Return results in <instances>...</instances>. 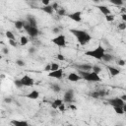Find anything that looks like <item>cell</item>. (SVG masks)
Instances as JSON below:
<instances>
[{"instance_id": "1", "label": "cell", "mask_w": 126, "mask_h": 126, "mask_svg": "<svg viewBox=\"0 0 126 126\" xmlns=\"http://www.w3.org/2000/svg\"><path fill=\"white\" fill-rule=\"evenodd\" d=\"M69 32L76 37L78 43L81 44V45H86V44H88V43L91 41V39H92L91 34H90L87 31L78 30V29H70Z\"/></svg>"}, {"instance_id": "2", "label": "cell", "mask_w": 126, "mask_h": 126, "mask_svg": "<svg viewBox=\"0 0 126 126\" xmlns=\"http://www.w3.org/2000/svg\"><path fill=\"white\" fill-rule=\"evenodd\" d=\"M104 54H105V49L103 48V46L101 44L97 45L94 49H91V50H88L85 52V55L93 57V58L97 59V60H102V57Z\"/></svg>"}, {"instance_id": "3", "label": "cell", "mask_w": 126, "mask_h": 126, "mask_svg": "<svg viewBox=\"0 0 126 126\" xmlns=\"http://www.w3.org/2000/svg\"><path fill=\"white\" fill-rule=\"evenodd\" d=\"M78 73L80 74V76L82 77V79L88 81V82H100L101 78L99 77V74L94 73V71H82V70H78Z\"/></svg>"}, {"instance_id": "4", "label": "cell", "mask_w": 126, "mask_h": 126, "mask_svg": "<svg viewBox=\"0 0 126 126\" xmlns=\"http://www.w3.org/2000/svg\"><path fill=\"white\" fill-rule=\"evenodd\" d=\"M24 30L26 31V32L31 36V37H36L39 33V31L37 29V27H32L31 26L27 21H25V25H24Z\"/></svg>"}, {"instance_id": "5", "label": "cell", "mask_w": 126, "mask_h": 126, "mask_svg": "<svg viewBox=\"0 0 126 126\" xmlns=\"http://www.w3.org/2000/svg\"><path fill=\"white\" fill-rule=\"evenodd\" d=\"M51 42L59 47L64 48V47H66V36L64 34H58L57 36H55L51 39Z\"/></svg>"}, {"instance_id": "6", "label": "cell", "mask_w": 126, "mask_h": 126, "mask_svg": "<svg viewBox=\"0 0 126 126\" xmlns=\"http://www.w3.org/2000/svg\"><path fill=\"white\" fill-rule=\"evenodd\" d=\"M107 102L109 105H111L112 107H115V106H123L125 101L121 98V97H112V98H108L107 99Z\"/></svg>"}, {"instance_id": "7", "label": "cell", "mask_w": 126, "mask_h": 126, "mask_svg": "<svg viewBox=\"0 0 126 126\" xmlns=\"http://www.w3.org/2000/svg\"><path fill=\"white\" fill-rule=\"evenodd\" d=\"M74 91L72 89H69L67 90L65 93H64V95H63V101L66 102V103H72L73 100H74Z\"/></svg>"}, {"instance_id": "8", "label": "cell", "mask_w": 126, "mask_h": 126, "mask_svg": "<svg viewBox=\"0 0 126 126\" xmlns=\"http://www.w3.org/2000/svg\"><path fill=\"white\" fill-rule=\"evenodd\" d=\"M63 76H64V72H63V69H61V68H59V69H57L55 71L48 72V77L54 78V79H57V80L62 79Z\"/></svg>"}, {"instance_id": "9", "label": "cell", "mask_w": 126, "mask_h": 126, "mask_svg": "<svg viewBox=\"0 0 126 126\" xmlns=\"http://www.w3.org/2000/svg\"><path fill=\"white\" fill-rule=\"evenodd\" d=\"M69 19H71L72 21L76 22V23H80L82 21V12L81 11H76L73 13H70L67 15Z\"/></svg>"}, {"instance_id": "10", "label": "cell", "mask_w": 126, "mask_h": 126, "mask_svg": "<svg viewBox=\"0 0 126 126\" xmlns=\"http://www.w3.org/2000/svg\"><path fill=\"white\" fill-rule=\"evenodd\" d=\"M21 81H22V83H23V85L25 87H32L33 84H34L33 79L31 76H29V75H24L21 78Z\"/></svg>"}, {"instance_id": "11", "label": "cell", "mask_w": 126, "mask_h": 126, "mask_svg": "<svg viewBox=\"0 0 126 126\" xmlns=\"http://www.w3.org/2000/svg\"><path fill=\"white\" fill-rule=\"evenodd\" d=\"M67 79H68V81H70V82H78L79 80L82 79V77L80 76L79 73H74V72H72V73H70V74L67 76Z\"/></svg>"}, {"instance_id": "12", "label": "cell", "mask_w": 126, "mask_h": 126, "mask_svg": "<svg viewBox=\"0 0 126 126\" xmlns=\"http://www.w3.org/2000/svg\"><path fill=\"white\" fill-rule=\"evenodd\" d=\"M96 8H97V9L100 11V13H102L104 16L111 14L110 9H109L107 6H105V5H97V6H96Z\"/></svg>"}, {"instance_id": "13", "label": "cell", "mask_w": 126, "mask_h": 126, "mask_svg": "<svg viewBox=\"0 0 126 126\" xmlns=\"http://www.w3.org/2000/svg\"><path fill=\"white\" fill-rule=\"evenodd\" d=\"M106 68H107V70H108L109 74H110L112 77L118 76V75L120 74V70H119L118 68H116V67H113V66H107Z\"/></svg>"}, {"instance_id": "14", "label": "cell", "mask_w": 126, "mask_h": 126, "mask_svg": "<svg viewBox=\"0 0 126 126\" xmlns=\"http://www.w3.org/2000/svg\"><path fill=\"white\" fill-rule=\"evenodd\" d=\"M25 96L28 97V98H30V99H37L39 97V92L36 91V90H33L31 93H29L28 94H26Z\"/></svg>"}, {"instance_id": "15", "label": "cell", "mask_w": 126, "mask_h": 126, "mask_svg": "<svg viewBox=\"0 0 126 126\" xmlns=\"http://www.w3.org/2000/svg\"><path fill=\"white\" fill-rule=\"evenodd\" d=\"M76 68H78V70H82V71H92L93 66H92V65H90V64L84 63V64L76 65Z\"/></svg>"}, {"instance_id": "16", "label": "cell", "mask_w": 126, "mask_h": 126, "mask_svg": "<svg viewBox=\"0 0 126 126\" xmlns=\"http://www.w3.org/2000/svg\"><path fill=\"white\" fill-rule=\"evenodd\" d=\"M27 22H28L31 26H32V27H37V22H36L35 18H34L32 15H28V16H27Z\"/></svg>"}, {"instance_id": "17", "label": "cell", "mask_w": 126, "mask_h": 126, "mask_svg": "<svg viewBox=\"0 0 126 126\" xmlns=\"http://www.w3.org/2000/svg\"><path fill=\"white\" fill-rule=\"evenodd\" d=\"M44 13H46V14H49V15H51V14H53V11H54V9H53V7H52V5H45V6H43V7H41L40 8Z\"/></svg>"}, {"instance_id": "18", "label": "cell", "mask_w": 126, "mask_h": 126, "mask_svg": "<svg viewBox=\"0 0 126 126\" xmlns=\"http://www.w3.org/2000/svg\"><path fill=\"white\" fill-rule=\"evenodd\" d=\"M11 124L15 126H28L29 125V123L25 120H12Z\"/></svg>"}, {"instance_id": "19", "label": "cell", "mask_w": 126, "mask_h": 126, "mask_svg": "<svg viewBox=\"0 0 126 126\" xmlns=\"http://www.w3.org/2000/svg\"><path fill=\"white\" fill-rule=\"evenodd\" d=\"M63 102H64L63 99L57 98V99H55V100L52 101V103H51V107H52L53 109H58V107L60 106V104H62Z\"/></svg>"}, {"instance_id": "20", "label": "cell", "mask_w": 126, "mask_h": 126, "mask_svg": "<svg viewBox=\"0 0 126 126\" xmlns=\"http://www.w3.org/2000/svg\"><path fill=\"white\" fill-rule=\"evenodd\" d=\"M14 25H15V28H16L17 30H22V29L24 28V25H25V21H21V20H18V21H16V22L14 23Z\"/></svg>"}, {"instance_id": "21", "label": "cell", "mask_w": 126, "mask_h": 126, "mask_svg": "<svg viewBox=\"0 0 126 126\" xmlns=\"http://www.w3.org/2000/svg\"><path fill=\"white\" fill-rule=\"evenodd\" d=\"M112 60H113V55H111L109 53H105L102 57V61H104V62H110Z\"/></svg>"}, {"instance_id": "22", "label": "cell", "mask_w": 126, "mask_h": 126, "mask_svg": "<svg viewBox=\"0 0 126 126\" xmlns=\"http://www.w3.org/2000/svg\"><path fill=\"white\" fill-rule=\"evenodd\" d=\"M113 109H114V112H115L116 114H119V115L124 114L123 106H115V107H113Z\"/></svg>"}, {"instance_id": "23", "label": "cell", "mask_w": 126, "mask_h": 126, "mask_svg": "<svg viewBox=\"0 0 126 126\" xmlns=\"http://www.w3.org/2000/svg\"><path fill=\"white\" fill-rule=\"evenodd\" d=\"M28 43H29V38H28L27 36H24V35H23V36L20 37V44H21V45L24 46V45H27Z\"/></svg>"}, {"instance_id": "24", "label": "cell", "mask_w": 126, "mask_h": 126, "mask_svg": "<svg viewBox=\"0 0 126 126\" xmlns=\"http://www.w3.org/2000/svg\"><path fill=\"white\" fill-rule=\"evenodd\" d=\"M14 84H15V86H16L18 89H22L23 87H25V86L23 85L21 79H17V80H15V81H14Z\"/></svg>"}, {"instance_id": "25", "label": "cell", "mask_w": 126, "mask_h": 126, "mask_svg": "<svg viewBox=\"0 0 126 126\" xmlns=\"http://www.w3.org/2000/svg\"><path fill=\"white\" fill-rule=\"evenodd\" d=\"M51 89H52V91L55 92V93H59V92L61 91V88H60V86H59L58 84H52V85H51Z\"/></svg>"}, {"instance_id": "26", "label": "cell", "mask_w": 126, "mask_h": 126, "mask_svg": "<svg viewBox=\"0 0 126 126\" xmlns=\"http://www.w3.org/2000/svg\"><path fill=\"white\" fill-rule=\"evenodd\" d=\"M109 2L113 5H116V6H122L124 0H109Z\"/></svg>"}, {"instance_id": "27", "label": "cell", "mask_w": 126, "mask_h": 126, "mask_svg": "<svg viewBox=\"0 0 126 126\" xmlns=\"http://www.w3.org/2000/svg\"><path fill=\"white\" fill-rule=\"evenodd\" d=\"M5 35H6V37H7L8 39H15V34H14L11 31H7V32H5Z\"/></svg>"}, {"instance_id": "28", "label": "cell", "mask_w": 126, "mask_h": 126, "mask_svg": "<svg viewBox=\"0 0 126 126\" xmlns=\"http://www.w3.org/2000/svg\"><path fill=\"white\" fill-rule=\"evenodd\" d=\"M92 71H94V72L96 73V74H99L102 70H101V68H100L99 66H97V65H94L93 68H92Z\"/></svg>"}, {"instance_id": "29", "label": "cell", "mask_w": 126, "mask_h": 126, "mask_svg": "<svg viewBox=\"0 0 126 126\" xmlns=\"http://www.w3.org/2000/svg\"><path fill=\"white\" fill-rule=\"evenodd\" d=\"M114 19H115V17H114L112 14H109V15H106V16H105V20H106L107 22H109V23L113 22Z\"/></svg>"}, {"instance_id": "30", "label": "cell", "mask_w": 126, "mask_h": 126, "mask_svg": "<svg viewBox=\"0 0 126 126\" xmlns=\"http://www.w3.org/2000/svg\"><path fill=\"white\" fill-rule=\"evenodd\" d=\"M117 28H118V30H120V31H124V30H126V23L123 22V23L118 24Z\"/></svg>"}, {"instance_id": "31", "label": "cell", "mask_w": 126, "mask_h": 126, "mask_svg": "<svg viewBox=\"0 0 126 126\" xmlns=\"http://www.w3.org/2000/svg\"><path fill=\"white\" fill-rule=\"evenodd\" d=\"M57 14H58L59 16H65V15H66V10L63 9V8H59V9L57 10Z\"/></svg>"}, {"instance_id": "32", "label": "cell", "mask_w": 126, "mask_h": 126, "mask_svg": "<svg viewBox=\"0 0 126 126\" xmlns=\"http://www.w3.org/2000/svg\"><path fill=\"white\" fill-rule=\"evenodd\" d=\"M16 64H17L18 66H20V67H24L26 63H25V61L22 60V59H17V60H16Z\"/></svg>"}, {"instance_id": "33", "label": "cell", "mask_w": 126, "mask_h": 126, "mask_svg": "<svg viewBox=\"0 0 126 126\" xmlns=\"http://www.w3.org/2000/svg\"><path fill=\"white\" fill-rule=\"evenodd\" d=\"M9 40V44L13 47H17L18 46V43L16 42V39H8Z\"/></svg>"}, {"instance_id": "34", "label": "cell", "mask_w": 126, "mask_h": 126, "mask_svg": "<svg viewBox=\"0 0 126 126\" xmlns=\"http://www.w3.org/2000/svg\"><path fill=\"white\" fill-rule=\"evenodd\" d=\"M60 67H59V65L57 64V63H54V62H52L51 63V71H55V70H57V69H59Z\"/></svg>"}, {"instance_id": "35", "label": "cell", "mask_w": 126, "mask_h": 126, "mask_svg": "<svg viewBox=\"0 0 126 126\" xmlns=\"http://www.w3.org/2000/svg\"><path fill=\"white\" fill-rule=\"evenodd\" d=\"M91 96H93L94 98H97V97L100 96V94H99V92H94V93L91 94Z\"/></svg>"}, {"instance_id": "36", "label": "cell", "mask_w": 126, "mask_h": 126, "mask_svg": "<svg viewBox=\"0 0 126 126\" xmlns=\"http://www.w3.org/2000/svg\"><path fill=\"white\" fill-rule=\"evenodd\" d=\"M65 102H63L62 104H60V106L58 107V110L60 111V112H64L65 111V109H66V107H65V104H64Z\"/></svg>"}, {"instance_id": "37", "label": "cell", "mask_w": 126, "mask_h": 126, "mask_svg": "<svg viewBox=\"0 0 126 126\" xmlns=\"http://www.w3.org/2000/svg\"><path fill=\"white\" fill-rule=\"evenodd\" d=\"M117 64L119 66H124V65H126V61L123 60V59H118L117 60Z\"/></svg>"}, {"instance_id": "38", "label": "cell", "mask_w": 126, "mask_h": 126, "mask_svg": "<svg viewBox=\"0 0 126 126\" xmlns=\"http://www.w3.org/2000/svg\"><path fill=\"white\" fill-rule=\"evenodd\" d=\"M56 57H57V59H58V60H60V61H64V60H65L64 55H62L61 53H58V54L56 55Z\"/></svg>"}, {"instance_id": "39", "label": "cell", "mask_w": 126, "mask_h": 126, "mask_svg": "<svg viewBox=\"0 0 126 126\" xmlns=\"http://www.w3.org/2000/svg\"><path fill=\"white\" fill-rule=\"evenodd\" d=\"M44 71H46V72H50V71H51V63L47 64V65L44 67Z\"/></svg>"}, {"instance_id": "40", "label": "cell", "mask_w": 126, "mask_h": 126, "mask_svg": "<svg viewBox=\"0 0 126 126\" xmlns=\"http://www.w3.org/2000/svg\"><path fill=\"white\" fill-rule=\"evenodd\" d=\"M2 51H3V53H4V54H6V55H8V54H9V49H8V47H3Z\"/></svg>"}, {"instance_id": "41", "label": "cell", "mask_w": 126, "mask_h": 126, "mask_svg": "<svg viewBox=\"0 0 126 126\" xmlns=\"http://www.w3.org/2000/svg\"><path fill=\"white\" fill-rule=\"evenodd\" d=\"M41 3L43 4V6L49 5V4H50V0H41Z\"/></svg>"}, {"instance_id": "42", "label": "cell", "mask_w": 126, "mask_h": 126, "mask_svg": "<svg viewBox=\"0 0 126 126\" xmlns=\"http://www.w3.org/2000/svg\"><path fill=\"white\" fill-rule=\"evenodd\" d=\"M52 32H54V33H59V32H60V29H59V28H54V29H52Z\"/></svg>"}, {"instance_id": "43", "label": "cell", "mask_w": 126, "mask_h": 126, "mask_svg": "<svg viewBox=\"0 0 126 126\" xmlns=\"http://www.w3.org/2000/svg\"><path fill=\"white\" fill-rule=\"evenodd\" d=\"M52 7H53V9H54V10H56V11L59 9V8H58V4H57V3H53V4H52Z\"/></svg>"}, {"instance_id": "44", "label": "cell", "mask_w": 126, "mask_h": 126, "mask_svg": "<svg viewBox=\"0 0 126 126\" xmlns=\"http://www.w3.org/2000/svg\"><path fill=\"white\" fill-rule=\"evenodd\" d=\"M4 101H5L6 103H11V102H12V99H11L10 97H6V98L4 99Z\"/></svg>"}, {"instance_id": "45", "label": "cell", "mask_w": 126, "mask_h": 126, "mask_svg": "<svg viewBox=\"0 0 126 126\" xmlns=\"http://www.w3.org/2000/svg\"><path fill=\"white\" fill-rule=\"evenodd\" d=\"M121 18H122V21L126 23V14H122L121 15Z\"/></svg>"}, {"instance_id": "46", "label": "cell", "mask_w": 126, "mask_h": 126, "mask_svg": "<svg viewBox=\"0 0 126 126\" xmlns=\"http://www.w3.org/2000/svg\"><path fill=\"white\" fill-rule=\"evenodd\" d=\"M34 51H35V49H34L33 47H31V48H29V52H30V53H33Z\"/></svg>"}, {"instance_id": "47", "label": "cell", "mask_w": 126, "mask_h": 126, "mask_svg": "<svg viewBox=\"0 0 126 126\" xmlns=\"http://www.w3.org/2000/svg\"><path fill=\"white\" fill-rule=\"evenodd\" d=\"M120 97H121V98H122V99H123V100L126 102V94H123V95H121Z\"/></svg>"}, {"instance_id": "48", "label": "cell", "mask_w": 126, "mask_h": 126, "mask_svg": "<svg viewBox=\"0 0 126 126\" xmlns=\"http://www.w3.org/2000/svg\"><path fill=\"white\" fill-rule=\"evenodd\" d=\"M123 109H124V113L126 114V102H125L124 105H123Z\"/></svg>"}, {"instance_id": "49", "label": "cell", "mask_w": 126, "mask_h": 126, "mask_svg": "<svg viewBox=\"0 0 126 126\" xmlns=\"http://www.w3.org/2000/svg\"><path fill=\"white\" fill-rule=\"evenodd\" d=\"M92 1H93V2H94V3H98L100 0H92Z\"/></svg>"}, {"instance_id": "50", "label": "cell", "mask_w": 126, "mask_h": 126, "mask_svg": "<svg viewBox=\"0 0 126 126\" xmlns=\"http://www.w3.org/2000/svg\"><path fill=\"white\" fill-rule=\"evenodd\" d=\"M30 1H35V0H30Z\"/></svg>"}]
</instances>
